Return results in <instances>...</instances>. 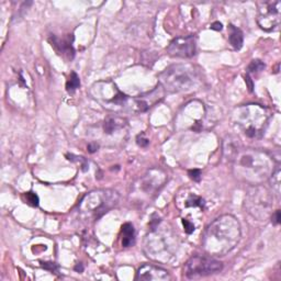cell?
Masks as SVG:
<instances>
[{
    "instance_id": "1",
    "label": "cell",
    "mask_w": 281,
    "mask_h": 281,
    "mask_svg": "<svg viewBox=\"0 0 281 281\" xmlns=\"http://www.w3.org/2000/svg\"><path fill=\"white\" fill-rule=\"evenodd\" d=\"M233 174L238 180L251 186L262 185L274 173L275 160L261 150L239 147L231 159Z\"/></svg>"
},
{
    "instance_id": "2",
    "label": "cell",
    "mask_w": 281,
    "mask_h": 281,
    "mask_svg": "<svg viewBox=\"0 0 281 281\" xmlns=\"http://www.w3.org/2000/svg\"><path fill=\"white\" fill-rule=\"evenodd\" d=\"M241 237V224L237 219L231 214H224L205 229L202 248L211 257L225 256L237 246Z\"/></svg>"
},
{
    "instance_id": "3",
    "label": "cell",
    "mask_w": 281,
    "mask_h": 281,
    "mask_svg": "<svg viewBox=\"0 0 281 281\" xmlns=\"http://www.w3.org/2000/svg\"><path fill=\"white\" fill-rule=\"evenodd\" d=\"M269 110L260 104L250 103L235 108L232 113V122L244 135L251 139L260 137L268 126Z\"/></svg>"
},
{
    "instance_id": "4",
    "label": "cell",
    "mask_w": 281,
    "mask_h": 281,
    "mask_svg": "<svg viewBox=\"0 0 281 281\" xmlns=\"http://www.w3.org/2000/svg\"><path fill=\"white\" fill-rule=\"evenodd\" d=\"M199 72L191 64H177L159 74V85L165 93L176 94L191 90L199 81Z\"/></svg>"
},
{
    "instance_id": "5",
    "label": "cell",
    "mask_w": 281,
    "mask_h": 281,
    "mask_svg": "<svg viewBox=\"0 0 281 281\" xmlns=\"http://www.w3.org/2000/svg\"><path fill=\"white\" fill-rule=\"evenodd\" d=\"M119 193L110 189H99L89 192L79 204V212L87 220H98L114 208L119 202Z\"/></svg>"
},
{
    "instance_id": "6",
    "label": "cell",
    "mask_w": 281,
    "mask_h": 281,
    "mask_svg": "<svg viewBox=\"0 0 281 281\" xmlns=\"http://www.w3.org/2000/svg\"><path fill=\"white\" fill-rule=\"evenodd\" d=\"M274 193L264 185L251 186L245 197L246 212L257 221H265L273 214Z\"/></svg>"
},
{
    "instance_id": "7",
    "label": "cell",
    "mask_w": 281,
    "mask_h": 281,
    "mask_svg": "<svg viewBox=\"0 0 281 281\" xmlns=\"http://www.w3.org/2000/svg\"><path fill=\"white\" fill-rule=\"evenodd\" d=\"M159 221H157V223ZM157 223L152 225V231L145 239V252L149 257L155 260H168L175 252V235L169 230H157Z\"/></svg>"
},
{
    "instance_id": "8",
    "label": "cell",
    "mask_w": 281,
    "mask_h": 281,
    "mask_svg": "<svg viewBox=\"0 0 281 281\" xmlns=\"http://www.w3.org/2000/svg\"><path fill=\"white\" fill-rule=\"evenodd\" d=\"M90 94L93 98L108 110L124 109L128 105V97L120 91L118 86L110 80L98 81L91 86Z\"/></svg>"
},
{
    "instance_id": "9",
    "label": "cell",
    "mask_w": 281,
    "mask_h": 281,
    "mask_svg": "<svg viewBox=\"0 0 281 281\" xmlns=\"http://www.w3.org/2000/svg\"><path fill=\"white\" fill-rule=\"evenodd\" d=\"M223 269V264L209 255H197L189 258L183 274L188 279H200L219 274Z\"/></svg>"
},
{
    "instance_id": "10",
    "label": "cell",
    "mask_w": 281,
    "mask_h": 281,
    "mask_svg": "<svg viewBox=\"0 0 281 281\" xmlns=\"http://www.w3.org/2000/svg\"><path fill=\"white\" fill-rule=\"evenodd\" d=\"M281 20V2L269 0L259 4L257 13V24L261 30L271 32L277 30Z\"/></svg>"
},
{
    "instance_id": "11",
    "label": "cell",
    "mask_w": 281,
    "mask_h": 281,
    "mask_svg": "<svg viewBox=\"0 0 281 281\" xmlns=\"http://www.w3.org/2000/svg\"><path fill=\"white\" fill-rule=\"evenodd\" d=\"M166 181H167V175L162 169L152 168L147 170L146 174L139 179V182L135 185V190L151 198L159 191V189L165 185Z\"/></svg>"
},
{
    "instance_id": "12",
    "label": "cell",
    "mask_w": 281,
    "mask_h": 281,
    "mask_svg": "<svg viewBox=\"0 0 281 281\" xmlns=\"http://www.w3.org/2000/svg\"><path fill=\"white\" fill-rule=\"evenodd\" d=\"M197 52V39L195 35L179 36L174 39L167 48L168 55L178 58H190Z\"/></svg>"
},
{
    "instance_id": "13",
    "label": "cell",
    "mask_w": 281,
    "mask_h": 281,
    "mask_svg": "<svg viewBox=\"0 0 281 281\" xmlns=\"http://www.w3.org/2000/svg\"><path fill=\"white\" fill-rule=\"evenodd\" d=\"M170 275L166 269L153 264H145L137 269L136 280L143 281H167Z\"/></svg>"
},
{
    "instance_id": "14",
    "label": "cell",
    "mask_w": 281,
    "mask_h": 281,
    "mask_svg": "<svg viewBox=\"0 0 281 281\" xmlns=\"http://www.w3.org/2000/svg\"><path fill=\"white\" fill-rule=\"evenodd\" d=\"M127 126V120L121 117H109L105 119L103 124V130L104 133L107 134H112L113 132L118 130H121L124 127Z\"/></svg>"
},
{
    "instance_id": "15",
    "label": "cell",
    "mask_w": 281,
    "mask_h": 281,
    "mask_svg": "<svg viewBox=\"0 0 281 281\" xmlns=\"http://www.w3.org/2000/svg\"><path fill=\"white\" fill-rule=\"evenodd\" d=\"M229 42L235 51L241 50L244 43L243 32L233 25L229 26Z\"/></svg>"
},
{
    "instance_id": "16",
    "label": "cell",
    "mask_w": 281,
    "mask_h": 281,
    "mask_svg": "<svg viewBox=\"0 0 281 281\" xmlns=\"http://www.w3.org/2000/svg\"><path fill=\"white\" fill-rule=\"evenodd\" d=\"M135 243V230L131 223L123 224L121 231V244L123 247H131Z\"/></svg>"
},
{
    "instance_id": "17",
    "label": "cell",
    "mask_w": 281,
    "mask_h": 281,
    "mask_svg": "<svg viewBox=\"0 0 281 281\" xmlns=\"http://www.w3.org/2000/svg\"><path fill=\"white\" fill-rule=\"evenodd\" d=\"M51 43L52 47L56 49L58 53H63L64 55H67L68 57L72 58L74 56V50L72 47V43L67 40H59L56 36H53V39H51Z\"/></svg>"
},
{
    "instance_id": "18",
    "label": "cell",
    "mask_w": 281,
    "mask_h": 281,
    "mask_svg": "<svg viewBox=\"0 0 281 281\" xmlns=\"http://www.w3.org/2000/svg\"><path fill=\"white\" fill-rule=\"evenodd\" d=\"M268 180H270L271 188H273V193H276V195L279 197L280 196V167H279V165L275 168L274 173L271 174V176Z\"/></svg>"
},
{
    "instance_id": "19",
    "label": "cell",
    "mask_w": 281,
    "mask_h": 281,
    "mask_svg": "<svg viewBox=\"0 0 281 281\" xmlns=\"http://www.w3.org/2000/svg\"><path fill=\"white\" fill-rule=\"evenodd\" d=\"M79 86H80L79 76H78L75 72H72L70 78H68V80L66 82V90L70 94H73L76 89L79 88Z\"/></svg>"
},
{
    "instance_id": "20",
    "label": "cell",
    "mask_w": 281,
    "mask_h": 281,
    "mask_svg": "<svg viewBox=\"0 0 281 281\" xmlns=\"http://www.w3.org/2000/svg\"><path fill=\"white\" fill-rule=\"evenodd\" d=\"M185 202H186L185 204L186 208H189V206H200V208L202 209L204 205V199H202V198H200V197L196 196V195L189 196Z\"/></svg>"
},
{
    "instance_id": "21",
    "label": "cell",
    "mask_w": 281,
    "mask_h": 281,
    "mask_svg": "<svg viewBox=\"0 0 281 281\" xmlns=\"http://www.w3.org/2000/svg\"><path fill=\"white\" fill-rule=\"evenodd\" d=\"M264 68H265L264 63L259 61V59H254V61H252L250 65H248L247 71L248 73H257V72L264 71Z\"/></svg>"
},
{
    "instance_id": "22",
    "label": "cell",
    "mask_w": 281,
    "mask_h": 281,
    "mask_svg": "<svg viewBox=\"0 0 281 281\" xmlns=\"http://www.w3.org/2000/svg\"><path fill=\"white\" fill-rule=\"evenodd\" d=\"M26 199L31 205H33V206H38L39 205V197L36 196L34 192H32V191L26 192Z\"/></svg>"
},
{
    "instance_id": "23",
    "label": "cell",
    "mask_w": 281,
    "mask_h": 281,
    "mask_svg": "<svg viewBox=\"0 0 281 281\" xmlns=\"http://www.w3.org/2000/svg\"><path fill=\"white\" fill-rule=\"evenodd\" d=\"M189 177H190L193 181H200L201 179V172L199 169H191L188 172Z\"/></svg>"
},
{
    "instance_id": "24",
    "label": "cell",
    "mask_w": 281,
    "mask_h": 281,
    "mask_svg": "<svg viewBox=\"0 0 281 281\" xmlns=\"http://www.w3.org/2000/svg\"><path fill=\"white\" fill-rule=\"evenodd\" d=\"M136 142H137V144H139L141 147H146L147 145L150 144V140L146 139L144 133H142V134H140L139 136H137Z\"/></svg>"
},
{
    "instance_id": "25",
    "label": "cell",
    "mask_w": 281,
    "mask_h": 281,
    "mask_svg": "<svg viewBox=\"0 0 281 281\" xmlns=\"http://www.w3.org/2000/svg\"><path fill=\"white\" fill-rule=\"evenodd\" d=\"M182 224L185 227V231L187 234H191L193 231H195V225H193L191 222H189L188 220H182Z\"/></svg>"
},
{
    "instance_id": "26",
    "label": "cell",
    "mask_w": 281,
    "mask_h": 281,
    "mask_svg": "<svg viewBox=\"0 0 281 281\" xmlns=\"http://www.w3.org/2000/svg\"><path fill=\"white\" fill-rule=\"evenodd\" d=\"M271 219H273V223L278 225L281 221V215H280V210H276L275 212H273V214H271Z\"/></svg>"
},
{
    "instance_id": "27",
    "label": "cell",
    "mask_w": 281,
    "mask_h": 281,
    "mask_svg": "<svg viewBox=\"0 0 281 281\" xmlns=\"http://www.w3.org/2000/svg\"><path fill=\"white\" fill-rule=\"evenodd\" d=\"M98 149H99V145L96 144V143H90V144L88 145L89 153H95V152L98 151Z\"/></svg>"
},
{
    "instance_id": "28",
    "label": "cell",
    "mask_w": 281,
    "mask_h": 281,
    "mask_svg": "<svg viewBox=\"0 0 281 281\" xmlns=\"http://www.w3.org/2000/svg\"><path fill=\"white\" fill-rule=\"evenodd\" d=\"M211 29L216 30V31H221L222 30V24H220V22H214V24L211 26Z\"/></svg>"
},
{
    "instance_id": "29",
    "label": "cell",
    "mask_w": 281,
    "mask_h": 281,
    "mask_svg": "<svg viewBox=\"0 0 281 281\" xmlns=\"http://www.w3.org/2000/svg\"><path fill=\"white\" fill-rule=\"evenodd\" d=\"M245 81H246V84L248 86V89H250V91H253V81L251 79V77L248 76V75H246V77H245Z\"/></svg>"
},
{
    "instance_id": "30",
    "label": "cell",
    "mask_w": 281,
    "mask_h": 281,
    "mask_svg": "<svg viewBox=\"0 0 281 281\" xmlns=\"http://www.w3.org/2000/svg\"><path fill=\"white\" fill-rule=\"evenodd\" d=\"M75 269H76L77 271H82V269H84V268H82V266H81V264H80V265H78Z\"/></svg>"
}]
</instances>
